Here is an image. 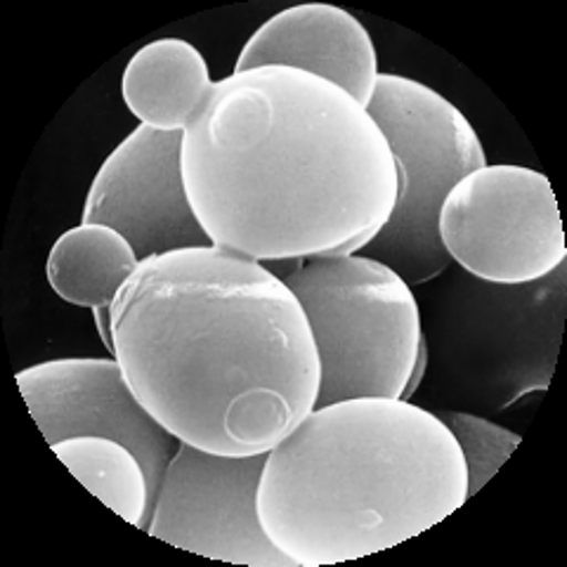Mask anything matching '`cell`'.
I'll list each match as a JSON object with an SVG mask.
<instances>
[{"label": "cell", "mask_w": 567, "mask_h": 567, "mask_svg": "<svg viewBox=\"0 0 567 567\" xmlns=\"http://www.w3.org/2000/svg\"><path fill=\"white\" fill-rule=\"evenodd\" d=\"M260 66L308 71L343 87L364 110L379 83V58L367 27L327 3L293 6L270 17L241 48L235 74Z\"/></svg>", "instance_id": "cell-10"}, {"label": "cell", "mask_w": 567, "mask_h": 567, "mask_svg": "<svg viewBox=\"0 0 567 567\" xmlns=\"http://www.w3.org/2000/svg\"><path fill=\"white\" fill-rule=\"evenodd\" d=\"M183 175L210 241L260 262L358 254L398 199L374 118L343 87L289 66L213 83L185 128Z\"/></svg>", "instance_id": "cell-2"}, {"label": "cell", "mask_w": 567, "mask_h": 567, "mask_svg": "<svg viewBox=\"0 0 567 567\" xmlns=\"http://www.w3.org/2000/svg\"><path fill=\"white\" fill-rule=\"evenodd\" d=\"M367 114L393 152L398 199L358 254L388 265L414 289L452 265L437 233L440 208L461 177L487 166V154L458 106L410 76L379 74Z\"/></svg>", "instance_id": "cell-5"}, {"label": "cell", "mask_w": 567, "mask_h": 567, "mask_svg": "<svg viewBox=\"0 0 567 567\" xmlns=\"http://www.w3.org/2000/svg\"><path fill=\"white\" fill-rule=\"evenodd\" d=\"M17 385L48 445L69 437H110L126 445L147 473V529L162 477L181 440L135 398L121 364L104 358H64L17 371Z\"/></svg>", "instance_id": "cell-8"}, {"label": "cell", "mask_w": 567, "mask_h": 567, "mask_svg": "<svg viewBox=\"0 0 567 567\" xmlns=\"http://www.w3.org/2000/svg\"><path fill=\"white\" fill-rule=\"evenodd\" d=\"M52 452L106 508L137 529L142 527L150 508L147 473L126 445L110 437L83 435L58 442Z\"/></svg>", "instance_id": "cell-13"}, {"label": "cell", "mask_w": 567, "mask_h": 567, "mask_svg": "<svg viewBox=\"0 0 567 567\" xmlns=\"http://www.w3.org/2000/svg\"><path fill=\"white\" fill-rule=\"evenodd\" d=\"M452 262L487 284H529L567 258L560 210L548 177L535 168L483 166L450 189L437 218Z\"/></svg>", "instance_id": "cell-6"}, {"label": "cell", "mask_w": 567, "mask_h": 567, "mask_svg": "<svg viewBox=\"0 0 567 567\" xmlns=\"http://www.w3.org/2000/svg\"><path fill=\"white\" fill-rule=\"evenodd\" d=\"M281 281L303 308L319 354L315 406L410 400L425 369L421 308L410 284L360 254L293 260Z\"/></svg>", "instance_id": "cell-4"}, {"label": "cell", "mask_w": 567, "mask_h": 567, "mask_svg": "<svg viewBox=\"0 0 567 567\" xmlns=\"http://www.w3.org/2000/svg\"><path fill=\"white\" fill-rule=\"evenodd\" d=\"M433 414L447 425V431L454 435L461 454H464L468 499L492 481L496 471L506 464L523 440L518 433H513L504 429V425L492 423L489 419L477 414L456 410Z\"/></svg>", "instance_id": "cell-14"}, {"label": "cell", "mask_w": 567, "mask_h": 567, "mask_svg": "<svg viewBox=\"0 0 567 567\" xmlns=\"http://www.w3.org/2000/svg\"><path fill=\"white\" fill-rule=\"evenodd\" d=\"M466 461L433 412L398 398L315 410L268 452L258 511L279 551L324 567L423 535L468 502Z\"/></svg>", "instance_id": "cell-3"}, {"label": "cell", "mask_w": 567, "mask_h": 567, "mask_svg": "<svg viewBox=\"0 0 567 567\" xmlns=\"http://www.w3.org/2000/svg\"><path fill=\"white\" fill-rule=\"evenodd\" d=\"M185 131L145 123L104 158L83 204V225H106L126 237L137 260L183 248L216 246L194 213L183 175Z\"/></svg>", "instance_id": "cell-9"}, {"label": "cell", "mask_w": 567, "mask_h": 567, "mask_svg": "<svg viewBox=\"0 0 567 567\" xmlns=\"http://www.w3.org/2000/svg\"><path fill=\"white\" fill-rule=\"evenodd\" d=\"M112 352L135 398L187 445L265 454L319 393V354L293 291L220 246L142 260L110 306Z\"/></svg>", "instance_id": "cell-1"}, {"label": "cell", "mask_w": 567, "mask_h": 567, "mask_svg": "<svg viewBox=\"0 0 567 567\" xmlns=\"http://www.w3.org/2000/svg\"><path fill=\"white\" fill-rule=\"evenodd\" d=\"M213 87L202 52L183 39H158L140 48L123 71L121 95L154 131H185Z\"/></svg>", "instance_id": "cell-11"}, {"label": "cell", "mask_w": 567, "mask_h": 567, "mask_svg": "<svg viewBox=\"0 0 567 567\" xmlns=\"http://www.w3.org/2000/svg\"><path fill=\"white\" fill-rule=\"evenodd\" d=\"M137 265L131 241L114 227L81 223L52 244L45 275L50 289L66 303L106 310Z\"/></svg>", "instance_id": "cell-12"}, {"label": "cell", "mask_w": 567, "mask_h": 567, "mask_svg": "<svg viewBox=\"0 0 567 567\" xmlns=\"http://www.w3.org/2000/svg\"><path fill=\"white\" fill-rule=\"evenodd\" d=\"M265 454L223 456L181 442L162 477L147 535L248 567H300L268 537L258 511Z\"/></svg>", "instance_id": "cell-7"}]
</instances>
